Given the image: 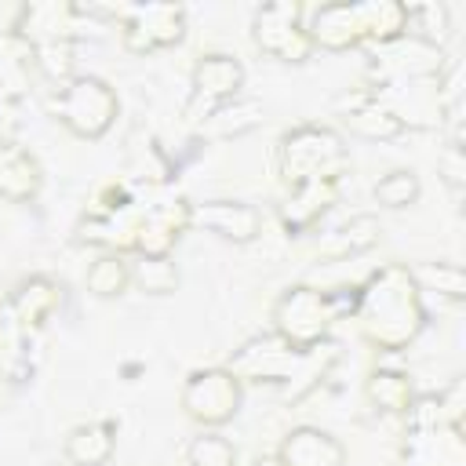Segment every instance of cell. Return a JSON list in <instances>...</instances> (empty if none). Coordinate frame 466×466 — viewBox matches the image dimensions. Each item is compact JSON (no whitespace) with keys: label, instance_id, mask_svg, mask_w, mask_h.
<instances>
[{"label":"cell","instance_id":"obj_1","mask_svg":"<svg viewBox=\"0 0 466 466\" xmlns=\"http://www.w3.org/2000/svg\"><path fill=\"white\" fill-rule=\"evenodd\" d=\"M357 320L371 346L404 350L426 324V309L419 299V284L408 266L386 262L379 266L364 288H357Z\"/></svg>","mask_w":466,"mask_h":466},{"label":"cell","instance_id":"obj_2","mask_svg":"<svg viewBox=\"0 0 466 466\" xmlns=\"http://www.w3.org/2000/svg\"><path fill=\"white\" fill-rule=\"evenodd\" d=\"M277 167H280V178L291 189H299L309 182H342L350 157L339 131L320 124H302L280 138Z\"/></svg>","mask_w":466,"mask_h":466},{"label":"cell","instance_id":"obj_3","mask_svg":"<svg viewBox=\"0 0 466 466\" xmlns=\"http://www.w3.org/2000/svg\"><path fill=\"white\" fill-rule=\"evenodd\" d=\"M339 320V306H335V295L331 291H317V288H288L277 306H273V328H277V339L288 342L291 350L306 353L313 346L324 342L328 328Z\"/></svg>","mask_w":466,"mask_h":466},{"label":"cell","instance_id":"obj_4","mask_svg":"<svg viewBox=\"0 0 466 466\" xmlns=\"http://www.w3.org/2000/svg\"><path fill=\"white\" fill-rule=\"evenodd\" d=\"M116 95L98 76H69L51 95V113L76 135V138H102L116 120Z\"/></svg>","mask_w":466,"mask_h":466},{"label":"cell","instance_id":"obj_5","mask_svg":"<svg viewBox=\"0 0 466 466\" xmlns=\"http://www.w3.org/2000/svg\"><path fill=\"white\" fill-rule=\"evenodd\" d=\"M182 411L200 426H222L240 411V379L229 368H200L189 371L178 393Z\"/></svg>","mask_w":466,"mask_h":466},{"label":"cell","instance_id":"obj_6","mask_svg":"<svg viewBox=\"0 0 466 466\" xmlns=\"http://www.w3.org/2000/svg\"><path fill=\"white\" fill-rule=\"evenodd\" d=\"M255 44L277 62H306L313 55V40L302 25V4L280 0L266 4L255 15Z\"/></svg>","mask_w":466,"mask_h":466},{"label":"cell","instance_id":"obj_7","mask_svg":"<svg viewBox=\"0 0 466 466\" xmlns=\"http://www.w3.org/2000/svg\"><path fill=\"white\" fill-rule=\"evenodd\" d=\"M182 36H186V11L175 4H138L124 11V47L131 55L175 47Z\"/></svg>","mask_w":466,"mask_h":466},{"label":"cell","instance_id":"obj_8","mask_svg":"<svg viewBox=\"0 0 466 466\" xmlns=\"http://www.w3.org/2000/svg\"><path fill=\"white\" fill-rule=\"evenodd\" d=\"M244 84V69L233 55H204L193 66V95L186 106V120H208L218 106L233 102Z\"/></svg>","mask_w":466,"mask_h":466},{"label":"cell","instance_id":"obj_9","mask_svg":"<svg viewBox=\"0 0 466 466\" xmlns=\"http://www.w3.org/2000/svg\"><path fill=\"white\" fill-rule=\"evenodd\" d=\"M193 204L186 200H164L153 204L138 215V229H135V251L138 255H171V248L178 244L182 229L193 226Z\"/></svg>","mask_w":466,"mask_h":466},{"label":"cell","instance_id":"obj_10","mask_svg":"<svg viewBox=\"0 0 466 466\" xmlns=\"http://www.w3.org/2000/svg\"><path fill=\"white\" fill-rule=\"evenodd\" d=\"M375 73L382 84H397V80H433L441 76V47H430L415 36H400L393 44H386V55L375 58Z\"/></svg>","mask_w":466,"mask_h":466},{"label":"cell","instance_id":"obj_11","mask_svg":"<svg viewBox=\"0 0 466 466\" xmlns=\"http://www.w3.org/2000/svg\"><path fill=\"white\" fill-rule=\"evenodd\" d=\"M306 33H309L313 47L350 51L364 40V11H360V4H350V0L324 4V7L313 11V22H309Z\"/></svg>","mask_w":466,"mask_h":466},{"label":"cell","instance_id":"obj_12","mask_svg":"<svg viewBox=\"0 0 466 466\" xmlns=\"http://www.w3.org/2000/svg\"><path fill=\"white\" fill-rule=\"evenodd\" d=\"M197 226L218 233L222 240H233V244H248L262 233V215L258 208L244 204V200H208V204H193V215H189Z\"/></svg>","mask_w":466,"mask_h":466},{"label":"cell","instance_id":"obj_13","mask_svg":"<svg viewBox=\"0 0 466 466\" xmlns=\"http://www.w3.org/2000/svg\"><path fill=\"white\" fill-rule=\"evenodd\" d=\"M280 462L284 466H342L346 462V448L339 437H331L320 426H295L284 441H280Z\"/></svg>","mask_w":466,"mask_h":466},{"label":"cell","instance_id":"obj_14","mask_svg":"<svg viewBox=\"0 0 466 466\" xmlns=\"http://www.w3.org/2000/svg\"><path fill=\"white\" fill-rule=\"evenodd\" d=\"M404 466H462V430L422 426L404 441Z\"/></svg>","mask_w":466,"mask_h":466},{"label":"cell","instance_id":"obj_15","mask_svg":"<svg viewBox=\"0 0 466 466\" xmlns=\"http://www.w3.org/2000/svg\"><path fill=\"white\" fill-rule=\"evenodd\" d=\"M335 200H339V182H309V186L291 189L288 204L280 208L284 229H288V233H306V229H313Z\"/></svg>","mask_w":466,"mask_h":466},{"label":"cell","instance_id":"obj_16","mask_svg":"<svg viewBox=\"0 0 466 466\" xmlns=\"http://www.w3.org/2000/svg\"><path fill=\"white\" fill-rule=\"evenodd\" d=\"M58 302H62V284H55L51 277H29V280L7 299L15 320H18L29 335L58 309Z\"/></svg>","mask_w":466,"mask_h":466},{"label":"cell","instance_id":"obj_17","mask_svg":"<svg viewBox=\"0 0 466 466\" xmlns=\"http://www.w3.org/2000/svg\"><path fill=\"white\" fill-rule=\"evenodd\" d=\"M379 237H382V226H379L375 215H353V218L342 222L339 229L324 233V240L317 244V255H320L324 262H342V258H350V255H360V251L375 248Z\"/></svg>","mask_w":466,"mask_h":466},{"label":"cell","instance_id":"obj_18","mask_svg":"<svg viewBox=\"0 0 466 466\" xmlns=\"http://www.w3.org/2000/svg\"><path fill=\"white\" fill-rule=\"evenodd\" d=\"M346 124L353 135L360 138H375V142H386V138H397L404 131V124L371 95H357L353 102H346Z\"/></svg>","mask_w":466,"mask_h":466},{"label":"cell","instance_id":"obj_19","mask_svg":"<svg viewBox=\"0 0 466 466\" xmlns=\"http://www.w3.org/2000/svg\"><path fill=\"white\" fill-rule=\"evenodd\" d=\"M113 448H116L113 422H87L66 437V459L73 466H106L113 459Z\"/></svg>","mask_w":466,"mask_h":466},{"label":"cell","instance_id":"obj_20","mask_svg":"<svg viewBox=\"0 0 466 466\" xmlns=\"http://www.w3.org/2000/svg\"><path fill=\"white\" fill-rule=\"evenodd\" d=\"M40 189V167L36 160L11 146V142H0V197L7 200H29L33 193Z\"/></svg>","mask_w":466,"mask_h":466},{"label":"cell","instance_id":"obj_21","mask_svg":"<svg viewBox=\"0 0 466 466\" xmlns=\"http://www.w3.org/2000/svg\"><path fill=\"white\" fill-rule=\"evenodd\" d=\"M262 124V106L251 102V98H233L226 106H218L204 124H200V135H211V138H229V135H244L251 127Z\"/></svg>","mask_w":466,"mask_h":466},{"label":"cell","instance_id":"obj_22","mask_svg":"<svg viewBox=\"0 0 466 466\" xmlns=\"http://www.w3.org/2000/svg\"><path fill=\"white\" fill-rule=\"evenodd\" d=\"M360 11H364V40L386 47V44L404 36V25H408L404 4H397V0H371V4H360Z\"/></svg>","mask_w":466,"mask_h":466},{"label":"cell","instance_id":"obj_23","mask_svg":"<svg viewBox=\"0 0 466 466\" xmlns=\"http://www.w3.org/2000/svg\"><path fill=\"white\" fill-rule=\"evenodd\" d=\"M84 284H87V291L98 295V299H116V295H124V288L131 284V262H127L124 255H116V251H106V255H98V258L87 266Z\"/></svg>","mask_w":466,"mask_h":466},{"label":"cell","instance_id":"obj_24","mask_svg":"<svg viewBox=\"0 0 466 466\" xmlns=\"http://www.w3.org/2000/svg\"><path fill=\"white\" fill-rule=\"evenodd\" d=\"M368 400L379 408V411H390V415H400L411 408V382L408 375L400 371H375L368 379Z\"/></svg>","mask_w":466,"mask_h":466},{"label":"cell","instance_id":"obj_25","mask_svg":"<svg viewBox=\"0 0 466 466\" xmlns=\"http://www.w3.org/2000/svg\"><path fill=\"white\" fill-rule=\"evenodd\" d=\"M408 11V25L404 33L430 44V47H441L448 40V7L444 4H404Z\"/></svg>","mask_w":466,"mask_h":466},{"label":"cell","instance_id":"obj_26","mask_svg":"<svg viewBox=\"0 0 466 466\" xmlns=\"http://www.w3.org/2000/svg\"><path fill=\"white\" fill-rule=\"evenodd\" d=\"M131 280L149 295H167L178 288V266L171 255H138V262H131Z\"/></svg>","mask_w":466,"mask_h":466},{"label":"cell","instance_id":"obj_27","mask_svg":"<svg viewBox=\"0 0 466 466\" xmlns=\"http://www.w3.org/2000/svg\"><path fill=\"white\" fill-rule=\"evenodd\" d=\"M419 175L408 171V167H397V171H386L379 182H375V200L382 208H411L419 200Z\"/></svg>","mask_w":466,"mask_h":466},{"label":"cell","instance_id":"obj_28","mask_svg":"<svg viewBox=\"0 0 466 466\" xmlns=\"http://www.w3.org/2000/svg\"><path fill=\"white\" fill-rule=\"evenodd\" d=\"M415 284H419V291L422 288H430V291H437V295H444V299H466V273L455 266V262H430V266H419L415 273Z\"/></svg>","mask_w":466,"mask_h":466},{"label":"cell","instance_id":"obj_29","mask_svg":"<svg viewBox=\"0 0 466 466\" xmlns=\"http://www.w3.org/2000/svg\"><path fill=\"white\" fill-rule=\"evenodd\" d=\"M186 462L189 466H237V448L222 437V433H200L189 441L186 448Z\"/></svg>","mask_w":466,"mask_h":466},{"label":"cell","instance_id":"obj_30","mask_svg":"<svg viewBox=\"0 0 466 466\" xmlns=\"http://www.w3.org/2000/svg\"><path fill=\"white\" fill-rule=\"evenodd\" d=\"M441 171H444L448 186L459 193V189H462V146H459V142H448V149H444V157H441Z\"/></svg>","mask_w":466,"mask_h":466},{"label":"cell","instance_id":"obj_31","mask_svg":"<svg viewBox=\"0 0 466 466\" xmlns=\"http://www.w3.org/2000/svg\"><path fill=\"white\" fill-rule=\"evenodd\" d=\"M251 466H284V462H280V455H258Z\"/></svg>","mask_w":466,"mask_h":466}]
</instances>
